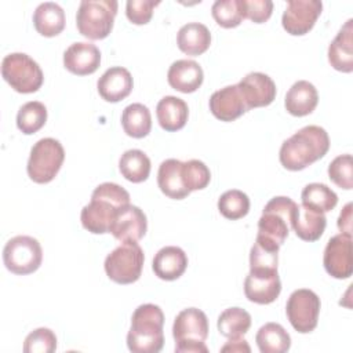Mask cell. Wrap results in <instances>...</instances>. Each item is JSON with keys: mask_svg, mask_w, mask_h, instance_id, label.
I'll return each instance as SVG.
<instances>
[{"mask_svg": "<svg viewBox=\"0 0 353 353\" xmlns=\"http://www.w3.org/2000/svg\"><path fill=\"white\" fill-rule=\"evenodd\" d=\"M298 204L285 196H276L268 201L258 221L256 237L281 247L290 234Z\"/></svg>", "mask_w": 353, "mask_h": 353, "instance_id": "5b68a950", "label": "cell"}, {"mask_svg": "<svg viewBox=\"0 0 353 353\" xmlns=\"http://www.w3.org/2000/svg\"><path fill=\"white\" fill-rule=\"evenodd\" d=\"M172 336L176 353H207L208 320L203 310L188 307L179 312L174 320Z\"/></svg>", "mask_w": 353, "mask_h": 353, "instance_id": "277c9868", "label": "cell"}, {"mask_svg": "<svg viewBox=\"0 0 353 353\" xmlns=\"http://www.w3.org/2000/svg\"><path fill=\"white\" fill-rule=\"evenodd\" d=\"M218 331L226 338H240L251 327V314L241 307H228L225 309L216 323Z\"/></svg>", "mask_w": 353, "mask_h": 353, "instance_id": "d6a6232c", "label": "cell"}, {"mask_svg": "<svg viewBox=\"0 0 353 353\" xmlns=\"http://www.w3.org/2000/svg\"><path fill=\"white\" fill-rule=\"evenodd\" d=\"M47 121V108L39 101L23 103L17 114V127L26 135L37 132Z\"/></svg>", "mask_w": 353, "mask_h": 353, "instance_id": "e575fe53", "label": "cell"}, {"mask_svg": "<svg viewBox=\"0 0 353 353\" xmlns=\"http://www.w3.org/2000/svg\"><path fill=\"white\" fill-rule=\"evenodd\" d=\"M244 18L251 19L255 23L268 21L273 11V3L270 0H241Z\"/></svg>", "mask_w": 353, "mask_h": 353, "instance_id": "b9f144b4", "label": "cell"}, {"mask_svg": "<svg viewBox=\"0 0 353 353\" xmlns=\"http://www.w3.org/2000/svg\"><path fill=\"white\" fill-rule=\"evenodd\" d=\"M204 73L201 66L192 59H178L171 63L167 80L168 84L183 94L194 92L203 83Z\"/></svg>", "mask_w": 353, "mask_h": 353, "instance_id": "44dd1931", "label": "cell"}, {"mask_svg": "<svg viewBox=\"0 0 353 353\" xmlns=\"http://www.w3.org/2000/svg\"><path fill=\"white\" fill-rule=\"evenodd\" d=\"M328 62L335 70H353V19H347L328 46Z\"/></svg>", "mask_w": 353, "mask_h": 353, "instance_id": "d6986e66", "label": "cell"}, {"mask_svg": "<svg viewBox=\"0 0 353 353\" xmlns=\"http://www.w3.org/2000/svg\"><path fill=\"white\" fill-rule=\"evenodd\" d=\"M317 102L319 94L316 87L306 80H298L287 91L284 106L290 114L302 117L310 114L317 106Z\"/></svg>", "mask_w": 353, "mask_h": 353, "instance_id": "603a6c76", "label": "cell"}, {"mask_svg": "<svg viewBox=\"0 0 353 353\" xmlns=\"http://www.w3.org/2000/svg\"><path fill=\"white\" fill-rule=\"evenodd\" d=\"M128 204L130 193L123 186L114 182H103L94 189L91 201L83 207L81 225L94 234L109 233L116 214Z\"/></svg>", "mask_w": 353, "mask_h": 353, "instance_id": "6da1fadb", "label": "cell"}, {"mask_svg": "<svg viewBox=\"0 0 353 353\" xmlns=\"http://www.w3.org/2000/svg\"><path fill=\"white\" fill-rule=\"evenodd\" d=\"M323 10L320 0H288L281 17L283 28L292 36L306 34Z\"/></svg>", "mask_w": 353, "mask_h": 353, "instance_id": "7c38bea8", "label": "cell"}, {"mask_svg": "<svg viewBox=\"0 0 353 353\" xmlns=\"http://www.w3.org/2000/svg\"><path fill=\"white\" fill-rule=\"evenodd\" d=\"M338 228L341 233L352 234V203H347L339 214Z\"/></svg>", "mask_w": 353, "mask_h": 353, "instance_id": "7bdbcfd3", "label": "cell"}, {"mask_svg": "<svg viewBox=\"0 0 353 353\" xmlns=\"http://www.w3.org/2000/svg\"><path fill=\"white\" fill-rule=\"evenodd\" d=\"M6 268L14 274H29L36 272L43 261L40 243L30 236H15L10 239L3 250Z\"/></svg>", "mask_w": 353, "mask_h": 353, "instance_id": "30bf717a", "label": "cell"}, {"mask_svg": "<svg viewBox=\"0 0 353 353\" xmlns=\"http://www.w3.org/2000/svg\"><path fill=\"white\" fill-rule=\"evenodd\" d=\"M221 352H232V353H241V352H251V347L248 346L245 339L240 338H230L222 347Z\"/></svg>", "mask_w": 353, "mask_h": 353, "instance_id": "ee69618b", "label": "cell"}, {"mask_svg": "<svg viewBox=\"0 0 353 353\" xmlns=\"http://www.w3.org/2000/svg\"><path fill=\"white\" fill-rule=\"evenodd\" d=\"M119 170L127 181L132 183L143 182L150 174V159L139 149L125 150L119 160Z\"/></svg>", "mask_w": 353, "mask_h": 353, "instance_id": "4dcf8cb0", "label": "cell"}, {"mask_svg": "<svg viewBox=\"0 0 353 353\" xmlns=\"http://www.w3.org/2000/svg\"><path fill=\"white\" fill-rule=\"evenodd\" d=\"M145 262L143 250L138 243H123L105 259L106 276L117 284L135 283L142 273Z\"/></svg>", "mask_w": 353, "mask_h": 353, "instance_id": "9c48e42d", "label": "cell"}, {"mask_svg": "<svg viewBox=\"0 0 353 353\" xmlns=\"http://www.w3.org/2000/svg\"><path fill=\"white\" fill-rule=\"evenodd\" d=\"M301 199L302 205L323 214L334 210L338 204L336 193L331 188L320 182L307 183L301 193Z\"/></svg>", "mask_w": 353, "mask_h": 353, "instance_id": "1f68e13d", "label": "cell"}, {"mask_svg": "<svg viewBox=\"0 0 353 353\" xmlns=\"http://www.w3.org/2000/svg\"><path fill=\"white\" fill-rule=\"evenodd\" d=\"M320 298L307 288L295 290L287 301L285 313L292 328L301 334L312 332L317 327L320 314Z\"/></svg>", "mask_w": 353, "mask_h": 353, "instance_id": "8fae6325", "label": "cell"}, {"mask_svg": "<svg viewBox=\"0 0 353 353\" xmlns=\"http://www.w3.org/2000/svg\"><path fill=\"white\" fill-rule=\"evenodd\" d=\"M159 4L160 1L154 0H128L125 4L127 18L135 25H145L150 21L153 10Z\"/></svg>", "mask_w": 353, "mask_h": 353, "instance_id": "60d3db41", "label": "cell"}, {"mask_svg": "<svg viewBox=\"0 0 353 353\" xmlns=\"http://www.w3.org/2000/svg\"><path fill=\"white\" fill-rule=\"evenodd\" d=\"M328 149L327 131L320 125H306L281 143L279 159L284 168L301 171L324 157Z\"/></svg>", "mask_w": 353, "mask_h": 353, "instance_id": "7a4b0ae2", "label": "cell"}, {"mask_svg": "<svg viewBox=\"0 0 353 353\" xmlns=\"http://www.w3.org/2000/svg\"><path fill=\"white\" fill-rule=\"evenodd\" d=\"M101 63L99 48L88 41H76L63 52V66L73 74L87 76L94 73Z\"/></svg>", "mask_w": 353, "mask_h": 353, "instance_id": "e0dca14e", "label": "cell"}, {"mask_svg": "<svg viewBox=\"0 0 353 353\" xmlns=\"http://www.w3.org/2000/svg\"><path fill=\"white\" fill-rule=\"evenodd\" d=\"M323 263L334 279H349L353 272L352 234L339 233L332 236L324 250Z\"/></svg>", "mask_w": 353, "mask_h": 353, "instance_id": "4fadbf2b", "label": "cell"}, {"mask_svg": "<svg viewBox=\"0 0 353 353\" xmlns=\"http://www.w3.org/2000/svg\"><path fill=\"white\" fill-rule=\"evenodd\" d=\"M279 245L256 237L250 251V270H277L279 263Z\"/></svg>", "mask_w": 353, "mask_h": 353, "instance_id": "836d02e7", "label": "cell"}, {"mask_svg": "<svg viewBox=\"0 0 353 353\" xmlns=\"http://www.w3.org/2000/svg\"><path fill=\"white\" fill-rule=\"evenodd\" d=\"M117 7L116 0L80 1L76 14V25L80 34L90 40L105 39L113 29Z\"/></svg>", "mask_w": 353, "mask_h": 353, "instance_id": "8992f818", "label": "cell"}, {"mask_svg": "<svg viewBox=\"0 0 353 353\" xmlns=\"http://www.w3.org/2000/svg\"><path fill=\"white\" fill-rule=\"evenodd\" d=\"M157 185L160 190L170 199L182 200L189 196L182 178V161L176 159L164 160L157 172Z\"/></svg>", "mask_w": 353, "mask_h": 353, "instance_id": "d4e9b609", "label": "cell"}, {"mask_svg": "<svg viewBox=\"0 0 353 353\" xmlns=\"http://www.w3.org/2000/svg\"><path fill=\"white\" fill-rule=\"evenodd\" d=\"M182 178L189 192L201 190L210 183L211 172L203 161L192 159L188 161H182Z\"/></svg>", "mask_w": 353, "mask_h": 353, "instance_id": "74e56055", "label": "cell"}, {"mask_svg": "<svg viewBox=\"0 0 353 353\" xmlns=\"http://www.w3.org/2000/svg\"><path fill=\"white\" fill-rule=\"evenodd\" d=\"M255 342L261 353H285L291 346V336L279 323H266L256 335Z\"/></svg>", "mask_w": 353, "mask_h": 353, "instance_id": "f1b7e54d", "label": "cell"}, {"mask_svg": "<svg viewBox=\"0 0 353 353\" xmlns=\"http://www.w3.org/2000/svg\"><path fill=\"white\" fill-rule=\"evenodd\" d=\"M33 25L41 36L54 37L65 28V11L54 1H44L33 12Z\"/></svg>", "mask_w": 353, "mask_h": 353, "instance_id": "83f0119b", "label": "cell"}, {"mask_svg": "<svg viewBox=\"0 0 353 353\" xmlns=\"http://www.w3.org/2000/svg\"><path fill=\"white\" fill-rule=\"evenodd\" d=\"M164 313L154 303L139 305L131 317L127 346L134 353H157L164 345Z\"/></svg>", "mask_w": 353, "mask_h": 353, "instance_id": "3957f363", "label": "cell"}, {"mask_svg": "<svg viewBox=\"0 0 353 353\" xmlns=\"http://www.w3.org/2000/svg\"><path fill=\"white\" fill-rule=\"evenodd\" d=\"M218 210L226 219H240L250 211V199L239 189L226 190L218 200Z\"/></svg>", "mask_w": 353, "mask_h": 353, "instance_id": "d590c367", "label": "cell"}, {"mask_svg": "<svg viewBox=\"0 0 353 353\" xmlns=\"http://www.w3.org/2000/svg\"><path fill=\"white\" fill-rule=\"evenodd\" d=\"M327 226V219L323 212L314 211L305 205H298L291 228L295 234L305 241H316L319 240Z\"/></svg>", "mask_w": 353, "mask_h": 353, "instance_id": "484cf974", "label": "cell"}, {"mask_svg": "<svg viewBox=\"0 0 353 353\" xmlns=\"http://www.w3.org/2000/svg\"><path fill=\"white\" fill-rule=\"evenodd\" d=\"M237 87L244 98V102L250 109L262 108L270 105L276 98V84L265 73L251 72L245 74Z\"/></svg>", "mask_w": 353, "mask_h": 353, "instance_id": "2e32d148", "label": "cell"}, {"mask_svg": "<svg viewBox=\"0 0 353 353\" xmlns=\"http://www.w3.org/2000/svg\"><path fill=\"white\" fill-rule=\"evenodd\" d=\"M57 349V336L50 328L33 330L23 342L25 353H52Z\"/></svg>", "mask_w": 353, "mask_h": 353, "instance_id": "ab89813d", "label": "cell"}, {"mask_svg": "<svg viewBox=\"0 0 353 353\" xmlns=\"http://www.w3.org/2000/svg\"><path fill=\"white\" fill-rule=\"evenodd\" d=\"M215 22L226 29L236 28L244 19L241 0H216L211 7Z\"/></svg>", "mask_w": 353, "mask_h": 353, "instance_id": "8d00e7d4", "label": "cell"}, {"mask_svg": "<svg viewBox=\"0 0 353 353\" xmlns=\"http://www.w3.org/2000/svg\"><path fill=\"white\" fill-rule=\"evenodd\" d=\"M134 81L131 73L123 66L109 68L98 80L97 88L106 102H119L130 95Z\"/></svg>", "mask_w": 353, "mask_h": 353, "instance_id": "ffe728a7", "label": "cell"}, {"mask_svg": "<svg viewBox=\"0 0 353 353\" xmlns=\"http://www.w3.org/2000/svg\"><path fill=\"white\" fill-rule=\"evenodd\" d=\"M146 229L148 221L145 212L139 207L128 204L116 214L109 233L121 243H137L145 236Z\"/></svg>", "mask_w": 353, "mask_h": 353, "instance_id": "5bb4252c", "label": "cell"}, {"mask_svg": "<svg viewBox=\"0 0 353 353\" xmlns=\"http://www.w3.org/2000/svg\"><path fill=\"white\" fill-rule=\"evenodd\" d=\"M156 116L160 127L172 132L185 127L189 116V108L183 99L167 95L159 101L156 106Z\"/></svg>", "mask_w": 353, "mask_h": 353, "instance_id": "cb8c5ba5", "label": "cell"}, {"mask_svg": "<svg viewBox=\"0 0 353 353\" xmlns=\"http://www.w3.org/2000/svg\"><path fill=\"white\" fill-rule=\"evenodd\" d=\"M65 160V150L59 141L41 138L30 149L26 171L36 183H48L59 172Z\"/></svg>", "mask_w": 353, "mask_h": 353, "instance_id": "52a82bcc", "label": "cell"}, {"mask_svg": "<svg viewBox=\"0 0 353 353\" xmlns=\"http://www.w3.org/2000/svg\"><path fill=\"white\" fill-rule=\"evenodd\" d=\"M176 44L178 48L188 55H201L211 44V33L205 25L189 22L178 30Z\"/></svg>", "mask_w": 353, "mask_h": 353, "instance_id": "4316f807", "label": "cell"}, {"mask_svg": "<svg viewBox=\"0 0 353 353\" xmlns=\"http://www.w3.org/2000/svg\"><path fill=\"white\" fill-rule=\"evenodd\" d=\"M210 110L221 121H233L244 114L248 108L237 84L215 91L210 98Z\"/></svg>", "mask_w": 353, "mask_h": 353, "instance_id": "ac0fdd59", "label": "cell"}, {"mask_svg": "<svg viewBox=\"0 0 353 353\" xmlns=\"http://www.w3.org/2000/svg\"><path fill=\"white\" fill-rule=\"evenodd\" d=\"M330 179L341 189L350 190L353 188V163L352 154H341L328 165Z\"/></svg>", "mask_w": 353, "mask_h": 353, "instance_id": "f35d334b", "label": "cell"}, {"mask_svg": "<svg viewBox=\"0 0 353 353\" xmlns=\"http://www.w3.org/2000/svg\"><path fill=\"white\" fill-rule=\"evenodd\" d=\"M3 79L21 94L36 92L44 80V74L39 63L23 52H12L3 58Z\"/></svg>", "mask_w": 353, "mask_h": 353, "instance_id": "ba28073f", "label": "cell"}, {"mask_svg": "<svg viewBox=\"0 0 353 353\" xmlns=\"http://www.w3.org/2000/svg\"><path fill=\"white\" fill-rule=\"evenodd\" d=\"M281 292V281L277 270L251 272L244 280L245 298L258 305L274 302Z\"/></svg>", "mask_w": 353, "mask_h": 353, "instance_id": "9a60e30c", "label": "cell"}, {"mask_svg": "<svg viewBox=\"0 0 353 353\" xmlns=\"http://www.w3.org/2000/svg\"><path fill=\"white\" fill-rule=\"evenodd\" d=\"M188 268V256L185 251L176 245H167L157 251L153 258L152 269L154 274L165 281L179 279Z\"/></svg>", "mask_w": 353, "mask_h": 353, "instance_id": "7402d4cb", "label": "cell"}, {"mask_svg": "<svg viewBox=\"0 0 353 353\" xmlns=\"http://www.w3.org/2000/svg\"><path fill=\"white\" fill-rule=\"evenodd\" d=\"M121 125L124 132L131 138H143L150 132L152 116L149 109L142 103H131L121 113Z\"/></svg>", "mask_w": 353, "mask_h": 353, "instance_id": "f546056e", "label": "cell"}]
</instances>
